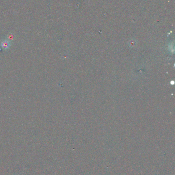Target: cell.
Masks as SVG:
<instances>
[{
	"mask_svg": "<svg viewBox=\"0 0 175 175\" xmlns=\"http://www.w3.org/2000/svg\"><path fill=\"white\" fill-rule=\"evenodd\" d=\"M2 47L4 49H6L8 48L9 47V45H8V43L7 42H4L2 44Z\"/></svg>",
	"mask_w": 175,
	"mask_h": 175,
	"instance_id": "1",
	"label": "cell"
}]
</instances>
